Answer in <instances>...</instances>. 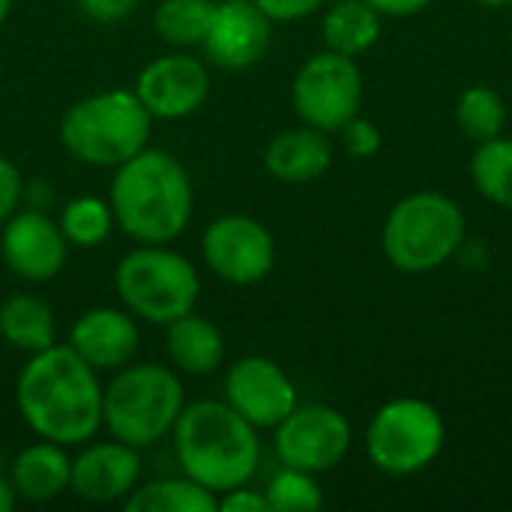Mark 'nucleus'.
<instances>
[{
	"label": "nucleus",
	"instance_id": "nucleus-1",
	"mask_svg": "<svg viewBox=\"0 0 512 512\" xmlns=\"http://www.w3.org/2000/svg\"><path fill=\"white\" fill-rule=\"evenodd\" d=\"M102 384L69 345L30 354L15 381V408L27 429L63 447H81L102 429Z\"/></svg>",
	"mask_w": 512,
	"mask_h": 512
},
{
	"label": "nucleus",
	"instance_id": "nucleus-2",
	"mask_svg": "<svg viewBox=\"0 0 512 512\" xmlns=\"http://www.w3.org/2000/svg\"><path fill=\"white\" fill-rule=\"evenodd\" d=\"M108 204L123 234L138 243L168 246L192 222L195 189L180 159L144 147L114 168Z\"/></svg>",
	"mask_w": 512,
	"mask_h": 512
},
{
	"label": "nucleus",
	"instance_id": "nucleus-3",
	"mask_svg": "<svg viewBox=\"0 0 512 512\" xmlns=\"http://www.w3.org/2000/svg\"><path fill=\"white\" fill-rule=\"evenodd\" d=\"M171 435L180 471L213 495L246 486L261 465L258 429L228 402L186 405Z\"/></svg>",
	"mask_w": 512,
	"mask_h": 512
},
{
	"label": "nucleus",
	"instance_id": "nucleus-4",
	"mask_svg": "<svg viewBox=\"0 0 512 512\" xmlns=\"http://www.w3.org/2000/svg\"><path fill=\"white\" fill-rule=\"evenodd\" d=\"M183 408V384L162 363H126L102 390V426L135 450L171 435Z\"/></svg>",
	"mask_w": 512,
	"mask_h": 512
},
{
	"label": "nucleus",
	"instance_id": "nucleus-5",
	"mask_svg": "<svg viewBox=\"0 0 512 512\" xmlns=\"http://www.w3.org/2000/svg\"><path fill=\"white\" fill-rule=\"evenodd\" d=\"M153 117L135 90H102L78 99L60 120V144L78 162L117 168L150 141Z\"/></svg>",
	"mask_w": 512,
	"mask_h": 512
},
{
	"label": "nucleus",
	"instance_id": "nucleus-6",
	"mask_svg": "<svg viewBox=\"0 0 512 512\" xmlns=\"http://www.w3.org/2000/svg\"><path fill=\"white\" fill-rule=\"evenodd\" d=\"M465 243V213L444 192L405 195L384 222V255L402 273H429Z\"/></svg>",
	"mask_w": 512,
	"mask_h": 512
},
{
	"label": "nucleus",
	"instance_id": "nucleus-7",
	"mask_svg": "<svg viewBox=\"0 0 512 512\" xmlns=\"http://www.w3.org/2000/svg\"><path fill=\"white\" fill-rule=\"evenodd\" d=\"M114 288L135 318L165 327L180 315L195 312L201 279L186 255L141 243V249H132L120 258L114 270Z\"/></svg>",
	"mask_w": 512,
	"mask_h": 512
},
{
	"label": "nucleus",
	"instance_id": "nucleus-8",
	"mask_svg": "<svg viewBox=\"0 0 512 512\" xmlns=\"http://www.w3.org/2000/svg\"><path fill=\"white\" fill-rule=\"evenodd\" d=\"M447 441L444 417L435 405L405 396L378 408L366 432L372 465L393 477H408L429 468Z\"/></svg>",
	"mask_w": 512,
	"mask_h": 512
},
{
	"label": "nucleus",
	"instance_id": "nucleus-9",
	"mask_svg": "<svg viewBox=\"0 0 512 512\" xmlns=\"http://www.w3.org/2000/svg\"><path fill=\"white\" fill-rule=\"evenodd\" d=\"M291 102L297 117L321 132H339L360 114L363 75L354 57L336 51L312 54L291 84Z\"/></svg>",
	"mask_w": 512,
	"mask_h": 512
},
{
	"label": "nucleus",
	"instance_id": "nucleus-10",
	"mask_svg": "<svg viewBox=\"0 0 512 512\" xmlns=\"http://www.w3.org/2000/svg\"><path fill=\"white\" fill-rule=\"evenodd\" d=\"M201 255L210 273L228 285H258L276 264L273 234L252 216L228 213L213 219L201 234Z\"/></svg>",
	"mask_w": 512,
	"mask_h": 512
},
{
	"label": "nucleus",
	"instance_id": "nucleus-11",
	"mask_svg": "<svg viewBox=\"0 0 512 512\" xmlns=\"http://www.w3.org/2000/svg\"><path fill=\"white\" fill-rule=\"evenodd\" d=\"M351 450L348 417L330 405H297L276 426V456L285 468L324 474L333 471Z\"/></svg>",
	"mask_w": 512,
	"mask_h": 512
},
{
	"label": "nucleus",
	"instance_id": "nucleus-12",
	"mask_svg": "<svg viewBox=\"0 0 512 512\" xmlns=\"http://www.w3.org/2000/svg\"><path fill=\"white\" fill-rule=\"evenodd\" d=\"M132 90L153 120H183L207 102L210 72L192 54H162L138 72Z\"/></svg>",
	"mask_w": 512,
	"mask_h": 512
},
{
	"label": "nucleus",
	"instance_id": "nucleus-13",
	"mask_svg": "<svg viewBox=\"0 0 512 512\" xmlns=\"http://www.w3.org/2000/svg\"><path fill=\"white\" fill-rule=\"evenodd\" d=\"M225 402L255 429H276L297 408V387L279 363L249 354L231 363Z\"/></svg>",
	"mask_w": 512,
	"mask_h": 512
},
{
	"label": "nucleus",
	"instance_id": "nucleus-14",
	"mask_svg": "<svg viewBox=\"0 0 512 512\" xmlns=\"http://www.w3.org/2000/svg\"><path fill=\"white\" fill-rule=\"evenodd\" d=\"M3 264L24 282L54 279L69 255V240L60 231V222L39 210L12 213L3 222L0 234Z\"/></svg>",
	"mask_w": 512,
	"mask_h": 512
},
{
	"label": "nucleus",
	"instance_id": "nucleus-15",
	"mask_svg": "<svg viewBox=\"0 0 512 512\" xmlns=\"http://www.w3.org/2000/svg\"><path fill=\"white\" fill-rule=\"evenodd\" d=\"M270 24L255 0H219L201 48L222 69H249L270 48Z\"/></svg>",
	"mask_w": 512,
	"mask_h": 512
},
{
	"label": "nucleus",
	"instance_id": "nucleus-16",
	"mask_svg": "<svg viewBox=\"0 0 512 512\" xmlns=\"http://www.w3.org/2000/svg\"><path fill=\"white\" fill-rule=\"evenodd\" d=\"M141 480L138 450L123 441H96L87 444L72 459L69 489L87 504H114L126 501Z\"/></svg>",
	"mask_w": 512,
	"mask_h": 512
},
{
	"label": "nucleus",
	"instance_id": "nucleus-17",
	"mask_svg": "<svg viewBox=\"0 0 512 512\" xmlns=\"http://www.w3.org/2000/svg\"><path fill=\"white\" fill-rule=\"evenodd\" d=\"M141 333L132 312L111 306L87 309L69 330V348L96 372H117L138 354Z\"/></svg>",
	"mask_w": 512,
	"mask_h": 512
},
{
	"label": "nucleus",
	"instance_id": "nucleus-18",
	"mask_svg": "<svg viewBox=\"0 0 512 512\" xmlns=\"http://www.w3.org/2000/svg\"><path fill=\"white\" fill-rule=\"evenodd\" d=\"M333 165V147L327 141V132L300 126L279 132L264 153V168L279 183H312L324 177Z\"/></svg>",
	"mask_w": 512,
	"mask_h": 512
},
{
	"label": "nucleus",
	"instance_id": "nucleus-19",
	"mask_svg": "<svg viewBox=\"0 0 512 512\" xmlns=\"http://www.w3.org/2000/svg\"><path fill=\"white\" fill-rule=\"evenodd\" d=\"M9 483H12L15 495L24 501H33V504L54 501L63 492H69L72 459L63 444L39 438V444H30L15 456Z\"/></svg>",
	"mask_w": 512,
	"mask_h": 512
},
{
	"label": "nucleus",
	"instance_id": "nucleus-20",
	"mask_svg": "<svg viewBox=\"0 0 512 512\" xmlns=\"http://www.w3.org/2000/svg\"><path fill=\"white\" fill-rule=\"evenodd\" d=\"M165 327H168L165 354H168L174 369H180L186 375H195V378H204V375H213L222 366L225 339H222V333L216 330L213 321H207V318H201L195 312H186V315H180L177 321H171Z\"/></svg>",
	"mask_w": 512,
	"mask_h": 512
},
{
	"label": "nucleus",
	"instance_id": "nucleus-21",
	"mask_svg": "<svg viewBox=\"0 0 512 512\" xmlns=\"http://www.w3.org/2000/svg\"><path fill=\"white\" fill-rule=\"evenodd\" d=\"M0 336L24 354H39L54 345V309L33 294H9L0 303Z\"/></svg>",
	"mask_w": 512,
	"mask_h": 512
},
{
	"label": "nucleus",
	"instance_id": "nucleus-22",
	"mask_svg": "<svg viewBox=\"0 0 512 512\" xmlns=\"http://www.w3.org/2000/svg\"><path fill=\"white\" fill-rule=\"evenodd\" d=\"M321 33L327 51L360 57L381 39V12L366 0H339L327 9Z\"/></svg>",
	"mask_w": 512,
	"mask_h": 512
},
{
	"label": "nucleus",
	"instance_id": "nucleus-23",
	"mask_svg": "<svg viewBox=\"0 0 512 512\" xmlns=\"http://www.w3.org/2000/svg\"><path fill=\"white\" fill-rule=\"evenodd\" d=\"M129 512H216L219 495L204 489L201 483L183 477L153 480L147 486H135L132 495L123 501Z\"/></svg>",
	"mask_w": 512,
	"mask_h": 512
},
{
	"label": "nucleus",
	"instance_id": "nucleus-24",
	"mask_svg": "<svg viewBox=\"0 0 512 512\" xmlns=\"http://www.w3.org/2000/svg\"><path fill=\"white\" fill-rule=\"evenodd\" d=\"M216 0H162L153 12V27L162 42L177 48L201 45L210 21H213Z\"/></svg>",
	"mask_w": 512,
	"mask_h": 512
},
{
	"label": "nucleus",
	"instance_id": "nucleus-25",
	"mask_svg": "<svg viewBox=\"0 0 512 512\" xmlns=\"http://www.w3.org/2000/svg\"><path fill=\"white\" fill-rule=\"evenodd\" d=\"M471 177L486 201L512 210V138L495 135L480 141L471 156Z\"/></svg>",
	"mask_w": 512,
	"mask_h": 512
},
{
	"label": "nucleus",
	"instance_id": "nucleus-26",
	"mask_svg": "<svg viewBox=\"0 0 512 512\" xmlns=\"http://www.w3.org/2000/svg\"><path fill=\"white\" fill-rule=\"evenodd\" d=\"M114 225H117L114 210L99 195H78L60 213L63 237L69 240V246H81V249H93L105 243Z\"/></svg>",
	"mask_w": 512,
	"mask_h": 512
},
{
	"label": "nucleus",
	"instance_id": "nucleus-27",
	"mask_svg": "<svg viewBox=\"0 0 512 512\" xmlns=\"http://www.w3.org/2000/svg\"><path fill=\"white\" fill-rule=\"evenodd\" d=\"M456 123L471 141H489L504 132L507 126V105L498 90L486 84H474L462 90L456 105Z\"/></svg>",
	"mask_w": 512,
	"mask_h": 512
},
{
	"label": "nucleus",
	"instance_id": "nucleus-28",
	"mask_svg": "<svg viewBox=\"0 0 512 512\" xmlns=\"http://www.w3.org/2000/svg\"><path fill=\"white\" fill-rule=\"evenodd\" d=\"M270 512H315L324 507L321 486L315 474L297 471V468H282L270 486L264 489Z\"/></svg>",
	"mask_w": 512,
	"mask_h": 512
},
{
	"label": "nucleus",
	"instance_id": "nucleus-29",
	"mask_svg": "<svg viewBox=\"0 0 512 512\" xmlns=\"http://www.w3.org/2000/svg\"><path fill=\"white\" fill-rule=\"evenodd\" d=\"M339 132H342L345 150H348L354 159H372V156H378V150H381V144H384L381 129H378L372 120H363L360 114H357L354 120H348Z\"/></svg>",
	"mask_w": 512,
	"mask_h": 512
},
{
	"label": "nucleus",
	"instance_id": "nucleus-30",
	"mask_svg": "<svg viewBox=\"0 0 512 512\" xmlns=\"http://www.w3.org/2000/svg\"><path fill=\"white\" fill-rule=\"evenodd\" d=\"M24 195V177L15 162L0 156V225L18 210V201Z\"/></svg>",
	"mask_w": 512,
	"mask_h": 512
},
{
	"label": "nucleus",
	"instance_id": "nucleus-31",
	"mask_svg": "<svg viewBox=\"0 0 512 512\" xmlns=\"http://www.w3.org/2000/svg\"><path fill=\"white\" fill-rule=\"evenodd\" d=\"M327 0H255V6L270 21H300L312 12H318Z\"/></svg>",
	"mask_w": 512,
	"mask_h": 512
},
{
	"label": "nucleus",
	"instance_id": "nucleus-32",
	"mask_svg": "<svg viewBox=\"0 0 512 512\" xmlns=\"http://www.w3.org/2000/svg\"><path fill=\"white\" fill-rule=\"evenodd\" d=\"M219 510L222 512H270L267 504V495L264 492H255V489H246V486H237V489H228L219 495Z\"/></svg>",
	"mask_w": 512,
	"mask_h": 512
},
{
	"label": "nucleus",
	"instance_id": "nucleus-33",
	"mask_svg": "<svg viewBox=\"0 0 512 512\" xmlns=\"http://www.w3.org/2000/svg\"><path fill=\"white\" fill-rule=\"evenodd\" d=\"M135 6L138 0H78V9L93 21H120Z\"/></svg>",
	"mask_w": 512,
	"mask_h": 512
},
{
	"label": "nucleus",
	"instance_id": "nucleus-34",
	"mask_svg": "<svg viewBox=\"0 0 512 512\" xmlns=\"http://www.w3.org/2000/svg\"><path fill=\"white\" fill-rule=\"evenodd\" d=\"M372 9L381 12V18H411L417 12H423L432 0H366Z\"/></svg>",
	"mask_w": 512,
	"mask_h": 512
},
{
	"label": "nucleus",
	"instance_id": "nucleus-35",
	"mask_svg": "<svg viewBox=\"0 0 512 512\" xmlns=\"http://www.w3.org/2000/svg\"><path fill=\"white\" fill-rule=\"evenodd\" d=\"M15 501H18V495H15V489H12L9 477L0 474V512L15 510Z\"/></svg>",
	"mask_w": 512,
	"mask_h": 512
},
{
	"label": "nucleus",
	"instance_id": "nucleus-36",
	"mask_svg": "<svg viewBox=\"0 0 512 512\" xmlns=\"http://www.w3.org/2000/svg\"><path fill=\"white\" fill-rule=\"evenodd\" d=\"M480 6H489V9H504V6H512V0H477Z\"/></svg>",
	"mask_w": 512,
	"mask_h": 512
},
{
	"label": "nucleus",
	"instance_id": "nucleus-37",
	"mask_svg": "<svg viewBox=\"0 0 512 512\" xmlns=\"http://www.w3.org/2000/svg\"><path fill=\"white\" fill-rule=\"evenodd\" d=\"M9 12H12V0H0V24L9 18Z\"/></svg>",
	"mask_w": 512,
	"mask_h": 512
}]
</instances>
